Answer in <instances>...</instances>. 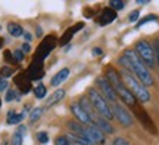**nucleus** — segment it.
<instances>
[{"instance_id": "1", "label": "nucleus", "mask_w": 159, "mask_h": 145, "mask_svg": "<svg viewBox=\"0 0 159 145\" xmlns=\"http://www.w3.org/2000/svg\"><path fill=\"white\" fill-rule=\"evenodd\" d=\"M119 64L133 71V74L137 80L142 83L143 86H152L153 85V77L150 74V71L146 65L142 62V59L139 58L134 51H125L124 55L119 58Z\"/></svg>"}, {"instance_id": "2", "label": "nucleus", "mask_w": 159, "mask_h": 145, "mask_svg": "<svg viewBox=\"0 0 159 145\" xmlns=\"http://www.w3.org/2000/svg\"><path fill=\"white\" fill-rule=\"evenodd\" d=\"M106 79H108V81L112 85L116 96H118L124 104H127L128 107H131V108L136 107L137 99L134 98L133 93L127 89V86L124 85V81H122V79H121V75H119L118 71L114 70L112 67H109L108 70H106Z\"/></svg>"}, {"instance_id": "3", "label": "nucleus", "mask_w": 159, "mask_h": 145, "mask_svg": "<svg viewBox=\"0 0 159 145\" xmlns=\"http://www.w3.org/2000/svg\"><path fill=\"white\" fill-rule=\"evenodd\" d=\"M121 79L124 81V85L127 86V89L133 93V96L137 99V101H140L142 104H146L150 101V93L149 90L146 89V86H143L140 81L137 80L134 75H131L128 71H125L124 74L121 75Z\"/></svg>"}, {"instance_id": "4", "label": "nucleus", "mask_w": 159, "mask_h": 145, "mask_svg": "<svg viewBox=\"0 0 159 145\" xmlns=\"http://www.w3.org/2000/svg\"><path fill=\"white\" fill-rule=\"evenodd\" d=\"M87 93H89V99H90L91 107L96 110L97 114H99L100 117H103V118H106L108 122L109 120H112V118H114L112 108L109 107V104L106 102V99L100 95V92H97L96 89L90 87V89L87 90Z\"/></svg>"}, {"instance_id": "5", "label": "nucleus", "mask_w": 159, "mask_h": 145, "mask_svg": "<svg viewBox=\"0 0 159 145\" xmlns=\"http://www.w3.org/2000/svg\"><path fill=\"white\" fill-rule=\"evenodd\" d=\"M136 53L139 55V58L142 59V62L149 68H153L156 64V55H155V49L152 45L146 40L137 41L136 45Z\"/></svg>"}, {"instance_id": "6", "label": "nucleus", "mask_w": 159, "mask_h": 145, "mask_svg": "<svg viewBox=\"0 0 159 145\" xmlns=\"http://www.w3.org/2000/svg\"><path fill=\"white\" fill-rule=\"evenodd\" d=\"M56 43H57V40H56V37H55V36H46L44 39L41 40V43L39 45V47H37L33 61L44 62V59L49 56V53L55 49Z\"/></svg>"}, {"instance_id": "7", "label": "nucleus", "mask_w": 159, "mask_h": 145, "mask_svg": "<svg viewBox=\"0 0 159 145\" xmlns=\"http://www.w3.org/2000/svg\"><path fill=\"white\" fill-rule=\"evenodd\" d=\"M96 85L99 86V89H100V95H102L105 99H108V101H111V102H116V99H118V96H116V93H115L114 87H112V85L108 81V79L106 77H99L96 80Z\"/></svg>"}, {"instance_id": "8", "label": "nucleus", "mask_w": 159, "mask_h": 145, "mask_svg": "<svg viewBox=\"0 0 159 145\" xmlns=\"http://www.w3.org/2000/svg\"><path fill=\"white\" fill-rule=\"evenodd\" d=\"M133 111H134L136 117L140 120V123L143 124V128L146 129L148 132H150V133H153V135L158 133V129L155 126V123L152 122V118L149 117V114L143 110V108H140V107H133Z\"/></svg>"}, {"instance_id": "9", "label": "nucleus", "mask_w": 159, "mask_h": 145, "mask_svg": "<svg viewBox=\"0 0 159 145\" xmlns=\"http://www.w3.org/2000/svg\"><path fill=\"white\" fill-rule=\"evenodd\" d=\"M112 114H114V117L122 126H125V128L133 126V117L130 116V113L125 110L121 104H116V102H115L114 107H112Z\"/></svg>"}, {"instance_id": "10", "label": "nucleus", "mask_w": 159, "mask_h": 145, "mask_svg": "<svg viewBox=\"0 0 159 145\" xmlns=\"http://www.w3.org/2000/svg\"><path fill=\"white\" fill-rule=\"evenodd\" d=\"M84 138L89 139L93 145L96 144H105V135H103L102 130L91 124V126H84Z\"/></svg>"}, {"instance_id": "11", "label": "nucleus", "mask_w": 159, "mask_h": 145, "mask_svg": "<svg viewBox=\"0 0 159 145\" xmlns=\"http://www.w3.org/2000/svg\"><path fill=\"white\" fill-rule=\"evenodd\" d=\"M44 62H39V61H31V64H30L28 70H27V74H28L30 80L34 81V80H40V79H43V75H44Z\"/></svg>"}, {"instance_id": "12", "label": "nucleus", "mask_w": 159, "mask_h": 145, "mask_svg": "<svg viewBox=\"0 0 159 145\" xmlns=\"http://www.w3.org/2000/svg\"><path fill=\"white\" fill-rule=\"evenodd\" d=\"M15 85L19 89V92L24 93V95L31 90V80H30L27 71H21L19 74L15 75Z\"/></svg>"}, {"instance_id": "13", "label": "nucleus", "mask_w": 159, "mask_h": 145, "mask_svg": "<svg viewBox=\"0 0 159 145\" xmlns=\"http://www.w3.org/2000/svg\"><path fill=\"white\" fill-rule=\"evenodd\" d=\"M71 111H72L74 117L78 120L80 123H83V124H85V126H91V124H93L91 118L87 116V113L81 108V105H80L78 102H74V104L71 105Z\"/></svg>"}, {"instance_id": "14", "label": "nucleus", "mask_w": 159, "mask_h": 145, "mask_svg": "<svg viewBox=\"0 0 159 145\" xmlns=\"http://www.w3.org/2000/svg\"><path fill=\"white\" fill-rule=\"evenodd\" d=\"M83 28H84V22H78V24H75V25H72V27H69V28L62 34L61 40H59V45H61V46L68 45L69 41H71V39L75 36V33H78L80 30H83Z\"/></svg>"}, {"instance_id": "15", "label": "nucleus", "mask_w": 159, "mask_h": 145, "mask_svg": "<svg viewBox=\"0 0 159 145\" xmlns=\"http://www.w3.org/2000/svg\"><path fill=\"white\" fill-rule=\"evenodd\" d=\"M115 19H116V12L111 7H105L100 13V17L97 18V24L105 27V25H109L111 22H114Z\"/></svg>"}, {"instance_id": "16", "label": "nucleus", "mask_w": 159, "mask_h": 145, "mask_svg": "<svg viewBox=\"0 0 159 145\" xmlns=\"http://www.w3.org/2000/svg\"><path fill=\"white\" fill-rule=\"evenodd\" d=\"M93 124L96 126L99 130H102L103 133H114L115 132V129H114V126L111 124V123L106 120V118H103V117H100L99 114H97L94 118H93Z\"/></svg>"}, {"instance_id": "17", "label": "nucleus", "mask_w": 159, "mask_h": 145, "mask_svg": "<svg viewBox=\"0 0 159 145\" xmlns=\"http://www.w3.org/2000/svg\"><path fill=\"white\" fill-rule=\"evenodd\" d=\"M68 77H69V68H62V70L57 71L56 74L52 77L50 85L53 87H56V86H59V85H62V83L66 80Z\"/></svg>"}, {"instance_id": "18", "label": "nucleus", "mask_w": 159, "mask_h": 145, "mask_svg": "<svg viewBox=\"0 0 159 145\" xmlns=\"http://www.w3.org/2000/svg\"><path fill=\"white\" fill-rule=\"evenodd\" d=\"M65 96V90L63 89H57V90H55V92L52 93L50 96L47 98V101H46V105L47 107H52V105H55V104H57L61 99Z\"/></svg>"}, {"instance_id": "19", "label": "nucleus", "mask_w": 159, "mask_h": 145, "mask_svg": "<svg viewBox=\"0 0 159 145\" xmlns=\"http://www.w3.org/2000/svg\"><path fill=\"white\" fill-rule=\"evenodd\" d=\"M7 31H9V34L12 37H21V36H24V28L19 24H15V22L7 24Z\"/></svg>"}, {"instance_id": "20", "label": "nucleus", "mask_w": 159, "mask_h": 145, "mask_svg": "<svg viewBox=\"0 0 159 145\" xmlns=\"http://www.w3.org/2000/svg\"><path fill=\"white\" fill-rule=\"evenodd\" d=\"M22 118H24L22 114H16L15 111H9L6 122H7V124H18L19 122H22Z\"/></svg>"}, {"instance_id": "21", "label": "nucleus", "mask_w": 159, "mask_h": 145, "mask_svg": "<svg viewBox=\"0 0 159 145\" xmlns=\"http://www.w3.org/2000/svg\"><path fill=\"white\" fill-rule=\"evenodd\" d=\"M46 93H47V89L43 83H39V86L34 87V95L37 99H43L46 96Z\"/></svg>"}, {"instance_id": "22", "label": "nucleus", "mask_w": 159, "mask_h": 145, "mask_svg": "<svg viewBox=\"0 0 159 145\" xmlns=\"http://www.w3.org/2000/svg\"><path fill=\"white\" fill-rule=\"evenodd\" d=\"M152 21H158V17H156V15H148V17H144L143 19H139V22L136 24V28H140L144 24L152 22Z\"/></svg>"}, {"instance_id": "23", "label": "nucleus", "mask_w": 159, "mask_h": 145, "mask_svg": "<svg viewBox=\"0 0 159 145\" xmlns=\"http://www.w3.org/2000/svg\"><path fill=\"white\" fill-rule=\"evenodd\" d=\"M43 111H44V110H43V108H40V107L34 108V110L30 113V120H31V122H37L40 117L43 116Z\"/></svg>"}, {"instance_id": "24", "label": "nucleus", "mask_w": 159, "mask_h": 145, "mask_svg": "<svg viewBox=\"0 0 159 145\" xmlns=\"http://www.w3.org/2000/svg\"><path fill=\"white\" fill-rule=\"evenodd\" d=\"M109 5H111V9H114L115 12L122 11V9L125 7V3L122 2V0H111V3H109Z\"/></svg>"}, {"instance_id": "25", "label": "nucleus", "mask_w": 159, "mask_h": 145, "mask_svg": "<svg viewBox=\"0 0 159 145\" xmlns=\"http://www.w3.org/2000/svg\"><path fill=\"white\" fill-rule=\"evenodd\" d=\"M13 68H11V67H2V70H0V79H7V77H11L12 74H13Z\"/></svg>"}, {"instance_id": "26", "label": "nucleus", "mask_w": 159, "mask_h": 145, "mask_svg": "<svg viewBox=\"0 0 159 145\" xmlns=\"http://www.w3.org/2000/svg\"><path fill=\"white\" fill-rule=\"evenodd\" d=\"M3 59H5L6 62L12 64V65L16 64V61H15V58H13V53H12L11 51H5V52H3Z\"/></svg>"}, {"instance_id": "27", "label": "nucleus", "mask_w": 159, "mask_h": 145, "mask_svg": "<svg viewBox=\"0 0 159 145\" xmlns=\"http://www.w3.org/2000/svg\"><path fill=\"white\" fill-rule=\"evenodd\" d=\"M37 141L43 145L47 144V142H49V135H47V132H39V133H37Z\"/></svg>"}, {"instance_id": "28", "label": "nucleus", "mask_w": 159, "mask_h": 145, "mask_svg": "<svg viewBox=\"0 0 159 145\" xmlns=\"http://www.w3.org/2000/svg\"><path fill=\"white\" fill-rule=\"evenodd\" d=\"M22 135H19L18 132H15L13 133V136H12V145H22Z\"/></svg>"}, {"instance_id": "29", "label": "nucleus", "mask_w": 159, "mask_h": 145, "mask_svg": "<svg viewBox=\"0 0 159 145\" xmlns=\"http://www.w3.org/2000/svg\"><path fill=\"white\" fill-rule=\"evenodd\" d=\"M139 18H140V11H133L130 13V15H128V21H130V22H136L137 24V21H139Z\"/></svg>"}, {"instance_id": "30", "label": "nucleus", "mask_w": 159, "mask_h": 145, "mask_svg": "<svg viewBox=\"0 0 159 145\" xmlns=\"http://www.w3.org/2000/svg\"><path fill=\"white\" fill-rule=\"evenodd\" d=\"M13 58H15V61L18 62H21V61H24V52L21 51V49H16L15 52H13Z\"/></svg>"}, {"instance_id": "31", "label": "nucleus", "mask_w": 159, "mask_h": 145, "mask_svg": "<svg viewBox=\"0 0 159 145\" xmlns=\"http://www.w3.org/2000/svg\"><path fill=\"white\" fill-rule=\"evenodd\" d=\"M55 145H71V144H69V139L66 136H59L55 141Z\"/></svg>"}, {"instance_id": "32", "label": "nucleus", "mask_w": 159, "mask_h": 145, "mask_svg": "<svg viewBox=\"0 0 159 145\" xmlns=\"http://www.w3.org/2000/svg\"><path fill=\"white\" fill-rule=\"evenodd\" d=\"M112 145H131L128 141L125 139V138H115Z\"/></svg>"}, {"instance_id": "33", "label": "nucleus", "mask_w": 159, "mask_h": 145, "mask_svg": "<svg viewBox=\"0 0 159 145\" xmlns=\"http://www.w3.org/2000/svg\"><path fill=\"white\" fill-rule=\"evenodd\" d=\"M16 98V93H15V90H9V92L6 93V101L7 102H11V101H13V99Z\"/></svg>"}, {"instance_id": "34", "label": "nucleus", "mask_w": 159, "mask_h": 145, "mask_svg": "<svg viewBox=\"0 0 159 145\" xmlns=\"http://www.w3.org/2000/svg\"><path fill=\"white\" fill-rule=\"evenodd\" d=\"M7 86H9L7 80H5V79H0V92H5L6 89H7Z\"/></svg>"}, {"instance_id": "35", "label": "nucleus", "mask_w": 159, "mask_h": 145, "mask_svg": "<svg viewBox=\"0 0 159 145\" xmlns=\"http://www.w3.org/2000/svg\"><path fill=\"white\" fill-rule=\"evenodd\" d=\"M21 51H22L24 53H28L30 51H31V46H30V43H22V46H21Z\"/></svg>"}, {"instance_id": "36", "label": "nucleus", "mask_w": 159, "mask_h": 145, "mask_svg": "<svg viewBox=\"0 0 159 145\" xmlns=\"http://www.w3.org/2000/svg\"><path fill=\"white\" fill-rule=\"evenodd\" d=\"M155 55H156V61H158L159 65V40L156 41V46H155Z\"/></svg>"}, {"instance_id": "37", "label": "nucleus", "mask_w": 159, "mask_h": 145, "mask_svg": "<svg viewBox=\"0 0 159 145\" xmlns=\"http://www.w3.org/2000/svg\"><path fill=\"white\" fill-rule=\"evenodd\" d=\"M24 39H25V41L28 43V41L33 40V36L30 34V33H25V31H24Z\"/></svg>"}, {"instance_id": "38", "label": "nucleus", "mask_w": 159, "mask_h": 145, "mask_svg": "<svg viewBox=\"0 0 159 145\" xmlns=\"http://www.w3.org/2000/svg\"><path fill=\"white\" fill-rule=\"evenodd\" d=\"M16 132L19 135H22V136H24V135H25V132H27V128H25V126H19V129H18Z\"/></svg>"}, {"instance_id": "39", "label": "nucleus", "mask_w": 159, "mask_h": 145, "mask_svg": "<svg viewBox=\"0 0 159 145\" xmlns=\"http://www.w3.org/2000/svg\"><path fill=\"white\" fill-rule=\"evenodd\" d=\"M93 53H94V55H102V49H99V47H94V49H93Z\"/></svg>"}, {"instance_id": "40", "label": "nucleus", "mask_w": 159, "mask_h": 145, "mask_svg": "<svg viewBox=\"0 0 159 145\" xmlns=\"http://www.w3.org/2000/svg\"><path fill=\"white\" fill-rule=\"evenodd\" d=\"M3 45H5V39H3V37H0V49L3 47Z\"/></svg>"}, {"instance_id": "41", "label": "nucleus", "mask_w": 159, "mask_h": 145, "mask_svg": "<svg viewBox=\"0 0 159 145\" xmlns=\"http://www.w3.org/2000/svg\"><path fill=\"white\" fill-rule=\"evenodd\" d=\"M37 36L41 37V27H37Z\"/></svg>"}, {"instance_id": "42", "label": "nucleus", "mask_w": 159, "mask_h": 145, "mask_svg": "<svg viewBox=\"0 0 159 145\" xmlns=\"http://www.w3.org/2000/svg\"><path fill=\"white\" fill-rule=\"evenodd\" d=\"M137 3H139V5H146V3H148V0H139Z\"/></svg>"}, {"instance_id": "43", "label": "nucleus", "mask_w": 159, "mask_h": 145, "mask_svg": "<svg viewBox=\"0 0 159 145\" xmlns=\"http://www.w3.org/2000/svg\"><path fill=\"white\" fill-rule=\"evenodd\" d=\"M0 107H2V99H0Z\"/></svg>"}, {"instance_id": "44", "label": "nucleus", "mask_w": 159, "mask_h": 145, "mask_svg": "<svg viewBox=\"0 0 159 145\" xmlns=\"http://www.w3.org/2000/svg\"><path fill=\"white\" fill-rule=\"evenodd\" d=\"M74 145H75V144H74Z\"/></svg>"}]
</instances>
